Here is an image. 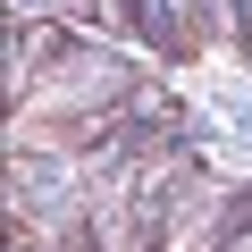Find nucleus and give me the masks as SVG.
I'll list each match as a JSON object with an SVG mask.
<instances>
[{
    "label": "nucleus",
    "mask_w": 252,
    "mask_h": 252,
    "mask_svg": "<svg viewBox=\"0 0 252 252\" xmlns=\"http://www.w3.org/2000/svg\"><path fill=\"white\" fill-rule=\"evenodd\" d=\"M227 219H235V185H185L152 252H219V235H227Z\"/></svg>",
    "instance_id": "f257e3e1"
},
{
    "label": "nucleus",
    "mask_w": 252,
    "mask_h": 252,
    "mask_svg": "<svg viewBox=\"0 0 252 252\" xmlns=\"http://www.w3.org/2000/svg\"><path fill=\"white\" fill-rule=\"evenodd\" d=\"M126 26H135L152 51H202V34H193V0H126Z\"/></svg>",
    "instance_id": "f03ea898"
},
{
    "label": "nucleus",
    "mask_w": 252,
    "mask_h": 252,
    "mask_svg": "<svg viewBox=\"0 0 252 252\" xmlns=\"http://www.w3.org/2000/svg\"><path fill=\"white\" fill-rule=\"evenodd\" d=\"M244 17H252V0H244Z\"/></svg>",
    "instance_id": "7ed1b4c3"
}]
</instances>
